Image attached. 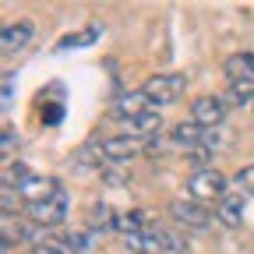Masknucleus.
<instances>
[{
	"instance_id": "1",
	"label": "nucleus",
	"mask_w": 254,
	"mask_h": 254,
	"mask_svg": "<svg viewBox=\"0 0 254 254\" xmlns=\"http://www.w3.org/2000/svg\"><path fill=\"white\" fill-rule=\"evenodd\" d=\"M184 88H187V74H180V71L152 74V78L141 85L145 99H148L152 106H173V103L180 99V95H184Z\"/></svg>"
},
{
	"instance_id": "2",
	"label": "nucleus",
	"mask_w": 254,
	"mask_h": 254,
	"mask_svg": "<svg viewBox=\"0 0 254 254\" xmlns=\"http://www.w3.org/2000/svg\"><path fill=\"white\" fill-rule=\"evenodd\" d=\"M7 184L18 190V198L32 208V205H39V201H46L53 190L60 187L57 180H46V177H39V173H28V170H11V177H7Z\"/></svg>"
},
{
	"instance_id": "3",
	"label": "nucleus",
	"mask_w": 254,
	"mask_h": 254,
	"mask_svg": "<svg viewBox=\"0 0 254 254\" xmlns=\"http://www.w3.org/2000/svg\"><path fill=\"white\" fill-rule=\"evenodd\" d=\"M226 177H222L215 166H208V170H194L190 173V180H187V194H190V201H222L226 198Z\"/></svg>"
},
{
	"instance_id": "4",
	"label": "nucleus",
	"mask_w": 254,
	"mask_h": 254,
	"mask_svg": "<svg viewBox=\"0 0 254 254\" xmlns=\"http://www.w3.org/2000/svg\"><path fill=\"white\" fill-rule=\"evenodd\" d=\"M155 138H138V134H113V138H103L99 141V152L106 163H127V159L141 155L145 148H152Z\"/></svg>"
},
{
	"instance_id": "5",
	"label": "nucleus",
	"mask_w": 254,
	"mask_h": 254,
	"mask_svg": "<svg viewBox=\"0 0 254 254\" xmlns=\"http://www.w3.org/2000/svg\"><path fill=\"white\" fill-rule=\"evenodd\" d=\"M28 215H32V222H36L39 230L60 226V222L67 219V190H64V187H57V190H53V194H50L46 201L32 205V208H28Z\"/></svg>"
},
{
	"instance_id": "6",
	"label": "nucleus",
	"mask_w": 254,
	"mask_h": 254,
	"mask_svg": "<svg viewBox=\"0 0 254 254\" xmlns=\"http://www.w3.org/2000/svg\"><path fill=\"white\" fill-rule=\"evenodd\" d=\"M226 95H201V99H194V106H190V120H194L198 127H205V131H212V127H219L222 120H226Z\"/></svg>"
},
{
	"instance_id": "7",
	"label": "nucleus",
	"mask_w": 254,
	"mask_h": 254,
	"mask_svg": "<svg viewBox=\"0 0 254 254\" xmlns=\"http://www.w3.org/2000/svg\"><path fill=\"white\" fill-rule=\"evenodd\" d=\"M170 212H173L177 222H184V226H190V230H208V226H212V212H208L201 201L177 198V201H170Z\"/></svg>"
},
{
	"instance_id": "8",
	"label": "nucleus",
	"mask_w": 254,
	"mask_h": 254,
	"mask_svg": "<svg viewBox=\"0 0 254 254\" xmlns=\"http://www.w3.org/2000/svg\"><path fill=\"white\" fill-rule=\"evenodd\" d=\"M113 113L120 117V120H138V117H145V113H152V103L145 99V92L138 88V92H127V95H120L117 99V106H113Z\"/></svg>"
},
{
	"instance_id": "9",
	"label": "nucleus",
	"mask_w": 254,
	"mask_h": 254,
	"mask_svg": "<svg viewBox=\"0 0 254 254\" xmlns=\"http://www.w3.org/2000/svg\"><path fill=\"white\" fill-rule=\"evenodd\" d=\"M159 247H163V251H170V254H187L190 247H187V240L180 237V233H173L170 226H163V222H148V230H145Z\"/></svg>"
},
{
	"instance_id": "10",
	"label": "nucleus",
	"mask_w": 254,
	"mask_h": 254,
	"mask_svg": "<svg viewBox=\"0 0 254 254\" xmlns=\"http://www.w3.org/2000/svg\"><path fill=\"white\" fill-rule=\"evenodd\" d=\"M244 194H226L219 205H215V219L222 222V226H240L244 222Z\"/></svg>"
},
{
	"instance_id": "11",
	"label": "nucleus",
	"mask_w": 254,
	"mask_h": 254,
	"mask_svg": "<svg viewBox=\"0 0 254 254\" xmlns=\"http://www.w3.org/2000/svg\"><path fill=\"white\" fill-rule=\"evenodd\" d=\"M170 138L177 141V145H184V148H190V152H194V148H201L205 145V138H208V131H205V127H198L194 120H184V124H177L173 127V131H170Z\"/></svg>"
},
{
	"instance_id": "12",
	"label": "nucleus",
	"mask_w": 254,
	"mask_h": 254,
	"mask_svg": "<svg viewBox=\"0 0 254 254\" xmlns=\"http://www.w3.org/2000/svg\"><path fill=\"white\" fill-rule=\"evenodd\" d=\"M28 39H32V25H28V21L7 25V28H4V53H7V57H11V53H21V50L28 46Z\"/></svg>"
},
{
	"instance_id": "13",
	"label": "nucleus",
	"mask_w": 254,
	"mask_h": 254,
	"mask_svg": "<svg viewBox=\"0 0 254 254\" xmlns=\"http://www.w3.org/2000/svg\"><path fill=\"white\" fill-rule=\"evenodd\" d=\"M226 78H230V81L254 78V53H233V57L226 60Z\"/></svg>"
},
{
	"instance_id": "14",
	"label": "nucleus",
	"mask_w": 254,
	"mask_h": 254,
	"mask_svg": "<svg viewBox=\"0 0 254 254\" xmlns=\"http://www.w3.org/2000/svg\"><path fill=\"white\" fill-rule=\"evenodd\" d=\"M226 103H254V78H244V81H230V92H226Z\"/></svg>"
},
{
	"instance_id": "15",
	"label": "nucleus",
	"mask_w": 254,
	"mask_h": 254,
	"mask_svg": "<svg viewBox=\"0 0 254 254\" xmlns=\"http://www.w3.org/2000/svg\"><path fill=\"white\" fill-rule=\"evenodd\" d=\"M124 247L134 251V254H163V247H159L148 233H131V237H124Z\"/></svg>"
},
{
	"instance_id": "16",
	"label": "nucleus",
	"mask_w": 254,
	"mask_h": 254,
	"mask_svg": "<svg viewBox=\"0 0 254 254\" xmlns=\"http://www.w3.org/2000/svg\"><path fill=\"white\" fill-rule=\"evenodd\" d=\"M64 251H71V254H88L92 251V240L85 237V233H71V237H60L57 240Z\"/></svg>"
},
{
	"instance_id": "17",
	"label": "nucleus",
	"mask_w": 254,
	"mask_h": 254,
	"mask_svg": "<svg viewBox=\"0 0 254 254\" xmlns=\"http://www.w3.org/2000/svg\"><path fill=\"white\" fill-rule=\"evenodd\" d=\"M233 187L240 190L244 198H251V194H254V166H240L237 177H233Z\"/></svg>"
},
{
	"instance_id": "18",
	"label": "nucleus",
	"mask_w": 254,
	"mask_h": 254,
	"mask_svg": "<svg viewBox=\"0 0 254 254\" xmlns=\"http://www.w3.org/2000/svg\"><path fill=\"white\" fill-rule=\"evenodd\" d=\"M32 254H71V251H64L60 244H32Z\"/></svg>"
},
{
	"instance_id": "19",
	"label": "nucleus",
	"mask_w": 254,
	"mask_h": 254,
	"mask_svg": "<svg viewBox=\"0 0 254 254\" xmlns=\"http://www.w3.org/2000/svg\"><path fill=\"white\" fill-rule=\"evenodd\" d=\"M14 145H18L14 127H4V159H11V155H14Z\"/></svg>"
},
{
	"instance_id": "20",
	"label": "nucleus",
	"mask_w": 254,
	"mask_h": 254,
	"mask_svg": "<svg viewBox=\"0 0 254 254\" xmlns=\"http://www.w3.org/2000/svg\"><path fill=\"white\" fill-rule=\"evenodd\" d=\"M11 95H14V78H4V106H11Z\"/></svg>"
}]
</instances>
